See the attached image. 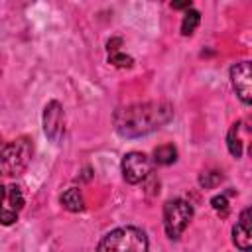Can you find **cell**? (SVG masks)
Masks as SVG:
<instances>
[{
  "instance_id": "obj_18",
  "label": "cell",
  "mask_w": 252,
  "mask_h": 252,
  "mask_svg": "<svg viewBox=\"0 0 252 252\" xmlns=\"http://www.w3.org/2000/svg\"><path fill=\"white\" fill-rule=\"evenodd\" d=\"M171 8H173V10H181V8H187V10H189V8H191V2H173Z\"/></svg>"
},
{
  "instance_id": "obj_4",
  "label": "cell",
  "mask_w": 252,
  "mask_h": 252,
  "mask_svg": "<svg viewBox=\"0 0 252 252\" xmlns=\"http://www.w3.org/2000/svg\"><path fill=\"white\" fill-rule=\"evenodd\" d=\"M193 219V207L185 199H169L163 205V230L167 238L177 240Z\"/></svg>"
},
{
  "instance_id": "obj_2",
  "label": "cell",
  "mask_w": 252,
  "mask_h": 252,
  "mask_svg": "<svg viewBox=\"0 0 252 252\" xmlns=\"http://www.w3.org/2000/svg\"><path fill=\"white\" fill-rule=\"evenodd\" d=\"M148 248L150 240L138 226H118L106 232L96 244V252H148Z\"/></svg>"
},
{
  "instance_id": "obj_1",
  "label": "cell",
  "mask_w": 252,
  "mask_h": 252,
  "mask_svg": "<svg viewBox=\"0 0 252 252\" xmlns=\"http://www.w3.org/2000/svg\"><path fill=\"white\" fill-rule=\"evenodd\" d=\"M171 118H173V106L169 102L150 100V102H134L118 108L112 116V122H114V130L122 138H142L159 130Z\"/></svg>"
},
{
  "instance_id": "obj_16",
  "label": "cell",
  "mask_w": 252,
  "mask_h": 252,
  "mask_svg": "<svg viewBox=\"0 0 252 252\" xmlns=\"http://www.w3.org/2000/svg\"><path fill=\"white\" fill-rule=\"evenodd\" d=\"M211 205H213V209H215L220 217H226V215H228V199H226L224 193L213 197V199H211Z\"/></svg>"
},
{
  "instance_id": "obj_10",
  "label": "cell",
  "mask_w": 252,
  "mask_h": 252,
  "mask_svg": "<svg viewBox=\"0 0 252 252\" xmlns=\"http://www.w3.org/2000/svg\"><path fill=\"white\" fill-rule=\"evenodd\" d=\"M61 205H63V209H67V211H71V213H81V211L85 209V199H83L81 189L69 187V189L61 195Z\"/></svg>"
},
{
  "instance_id": "obj_5",
  "label": "cell",
  "mask_w": 252,
  "mask_h": 252,
  "mask_svg": "<svg viewBox=\"0 0 252 252\" xmlns=\"http://www.w3.org/2000/svg\"><path fill=\"white\" fill-rule=\"evenodd\" d=\"M24 209V193L14 183H0V224H14Z\"/></svg>"
},
{
  "instance_id": "obj_17",
  "label": "cell",
  "mask_w": 252,
  "mask_h": 252,
  "mask_svg": "<svg viewBox=\"0 0 252 252\" xmlns=\"http://www.w3.org/2000/svg\"><path fill=\"white\" fill-rule=\"evenodd\" d=\"M120 45H122V39H120V37H112V39H108L106 49H108V53H114V51H120V49H118Z\"/></svg>"
},
{
  "instance_id": "obj_13",
  "label": "cell",
  "mask_w": 252,
  "mask_h": 252,
  "mask_svg": "<svg viewBox=\"0 0 252 252\" xmlns=\"http://www.w3.org/2000/svg\"><path fill=\"white\" fill-rule=\"evenodd\" d=\"M199 22H201V14L199 10L195 8H189L185 14H183V20H181V35H193L195 30L199 28Z\"/></svg>"
},
{
  "instance_id": "obj_6",
  "label": "cell",
  "mask_w": 252,
  "mask_h": 252,
  "mask_svg": "<svg viewBox=\"0 0 252 252\" xmlns=\"http://www.w3.org/2000/svg\"><path fill=\"white\" fill-rule=\"evenodd\" d=\"M120 169H122L124 181L136 185V183L144 181L146 177H150V173H152V161H150V158L144 152H128L122 158Z\"/></svg>"
},
{
  "instance_id": "obj_9",
  "label": "cell",
  "mask_w": 252,
  "mask_h": 252,
  "mask_svg": "<svg viewBox=\"0 0 252 252\" xmlns=\"http://www.w3.org/2000/svg\"><path fill=\"white\" fill-rule=\"evenodd\" d=\"M250 217H252V211L250 207H246L240 213L236 224L232 226V242L240 252L252 250V219Z\"/></svg>"
},
{
  "instance_id": "obj_7",
  "label": "cell",
  "mask_w": 252,
  "mask_h": 252,
  "mask_svg": "<svg viewBox=\"0 0 252 252\" xmlns=\"http://www.w3.org/2000/svg\"><path fill=\"white\" fill-rule=\"evenodd\" d=\"M41 124H43V134L49 142H59L65 134V110L61 106V102L57 100H49L43 108L41 114Z\"/></svg>"
},
{
  "instance_id": "obj_11",
  "label": "cell",
  "mask_w": 252,
  "mask_h": 252,
  "mask_svg": "<svg viewBox=\"0 0 252 252\" xmlns=\"http://www.w3.org/2000/svg\"><path fill=\"white\" fill-rule=\"evenodd\" d=\"M240 122H234L226 134V148L232 158H242V140H240Z\"/></svg>"
},
{
  "instance_id": "obj_3",
  "label": "cell",
  "mask_w": 252,
  "mask_h": 252,
  "mask_svg": "<svg viewBox=\"0 0 252 252\" xmlns=\"http://www.w3.org/2000/svg\"><path fill=\"white\" fill-rule=\"evenodd\" d=\"M32 154L33 146L28 136H20L10 144H4L0 150V175H20L28 167Z\"/></svg>"
},
{
  "instance_id": "obj_8",
  "label": "cell",
  "mask_w": 252,
  "mask_h": 252,
  "mask_svg": "<svg viewBox=\"0 0 252 252\" xmlns=\"http://www.w3.org/2000/svg\"><path fill=\"white\" fill-rule=\"evenodd\" d=\"M230 85L236 96L248 106L252 102V65L250 61H240L230 67Z\"/></svg>"
},
{
  "instance_id": "obj_19",
  "label": "cell",
  "mask_w": 252,
  "mask_h": 252,
  "mask_svg": "<svg viewBox=\"0 0 252 252\" xmlns=\"http://www.w3.org/2000/svg\"><path fill=\"white\" fill-rule=\"evenodd\" d=\"M2 146H4V140H2V138H0V150H2Z\"/></svg>"
},
{
  "instance_id": "obj_12",
  "label": "cell",
  "mask_w": 252,
  "mask_h": 252,
  "mask_svg": "<svg viewBox=\"0 0 252 252\" xmlns=\"http://www.w3.org/2000/svg\"><path fill=\"white\" fill-rule=\"evenodd\" d=\"M177 159V148L173 144H163L154 150V161L158 165H169Z\"/></svg>"
},
{
  "instance_id": "obj_15",
  "label": "cell",
  "mask_w": 252,
  "mask_h": 252,
  "mask_svg": "<svg viewBox=\"0 0 252 252\" xmlns=\"http://www.w3.org/2000/svg\"><path fill=\"white\" fill-rule=\"evenodd\" d=\"M108 63L118 67V69H128V67H132L134 59L122 51H114V53H108Z\"/></svg>"
},
{
  "instance_id": "obj_14",
  "label": "cell",
  "mask_w": 252,
  "mask_h": 252,
  "mask_svg": "<svg viewBox=\"0 0 252 252\" xmlns=\"http://www.w3.org/2000/svg\"><path fill=\"white\" fill-rule=\"evenodd\" d=\"M220 181H222V173L217 171V169H207V171L199 173V185H201L203 189H213V187H217Z\"/></svg>"
}]
</instances>
